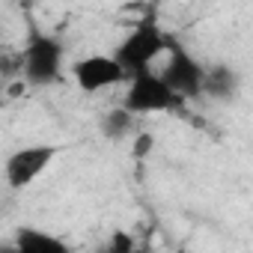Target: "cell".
<instances>
[{
    "label": "cell",
    "mask_w": 253,
    "mask_h": 253,
    "mask_svg": "<svg viewBox=\"0 0 253 253\" xmlns=\"http://www.w3.org/2000/svg\"><path fill=\"white\" fill-rule=\"evenodd\" d=\"M167 45H170V33L161 27L158 15L149 12L119 39V45L113 48V57L122 63V69L128 75H140L152 69V63L167 51Z\"/></svg>",
    "instance_id": "obj_1"
},
{
    "label": "cell",
    "mask_w": 253,
    "mask_h": 253,
    "mask_svg": "<svg viewBox=\"0 0 253 253\" xmlns=\"http://www.w3.org/2000/svg\"><path fill=\"white\" fill-rule=\"evenodd\" d=\"M18 72L21 78L30 84V86H54L60 78H63V66H66V45L39 30V27H30L27 33V42H24V51L18 57Z\"/></svg>",
    "instance_id": "obj_2"
},
{
    "label": "cell",
    "mask_w": 253,
    "mask_h": 253,
    "mask_svg": "<svg viewBox=\"0 0 253 253\" xmlns=\"http://www.w3.org/2000/svg\"><path fill=\"white\" fill-rule=\"evenodd\" d=\"M122 104L128 110H134L137 116H149V113H176V110L185 107V98L167 86L161 72L149 69V72H140V75L128 78Z\"/></svg>",
    "instance_id": "obj_3"
},
{
    "label": "cell",
    "mask_w": 253,
    "mask_h": 253,
    "mask_svg": "<svg viewBox=\"0 0 253 253\" xmlns=\"http://www.w3.org/2000/svg\"><path fill=\"white\" fill-rule=\"evenodd\" d=\"M161 78L185 101L206 95V66L173 36H170V45H167V63L161 69Z\"/></svg>",
    "instance_id": "obj_4"
},
{
    "label": "cell",
    "mask_w": 253,
    "mask_h": 253,
    "mask_svg": "<svg viewBox=\"0 0 253 253\" xmlns=\"http://www.w3.org/2000/svg\"><path fill=\"white\" fill-rule=\"evenodd\" d=\"M72 78L84 95H95V92H104L110 86L128 84L131 75L122 69V63L113 54H86L72 66Z\"/></svg>",
    "instance_id": "obj_5"
},
{
    "label": "cell",
    "mask_w": 253,
    "mask_h": 253,
    "mask_svg": "<svg viewBox=\"0 0 253 253\" xmlns=\"http://www.w3.org/2000/svg\"><path fill=\"white\" fill-rule=\"evenodd\" d=\"M60 155V146L54 143H33V146H21L6 158V185L12 191H24L30 188Z\"/></svg>",
    "instance_id": "obj_6"
},
{
    "label": "cell",
    "mask_w": 253,
    "mask_h": 253,
    "mask_svg": "<svg viewBox=\"0 0 253 253\" xmlns=\"http://www.w3.org/2000/svg\"><path fill=\"white\" fill-rule=\"evenodd\" d=\"M241 92V75L229 66V63H217L211 69H206V95L214 101H232Z\"/></svg>",
    "instance_id": "obj_7"
},
{
    "label": "cell",
    "mask_w": 253,
    "mask_h": 253,
    "mask_svg": "<svg viewBox=\"0 0 253 253\" xmlns=\"http://www.w3.org/2000/svg\"><path fill=\"white\" fill-rule=\"evenodd\" d=\"M15 250H21V253H48V250L63 253V250H69V244H66L63 238H57V235L45 232V229L21 226V229H18V235H15Z\"/></svg>",
    "instance_id": "obj_8"
},
{
    "label": "cell",
    "mask_w": 253,
    "mask_h": 253,
    "mask_svg": "<svg viewBox=\"0 0 253 253\" xmlns=\"http://www.w3.org/2000/svg\"><path fill=\"white\" fill-rule=\"evenodd\" d=\"M134 125H137V113L134 110H128V107H110L104 116H101V122H98V128H101V134H104V140H125L131 131H134Z\"/></svg>",
    "instance_id": "obj_9"
},
{
    "label": "cell",
    "mask_w": 253,
    "mask_h": 253,
    "mask_svg": "<svg viewBox=\"0 0 253 253\" xmlns=\"http://www.w3.org/2000/svg\"><path fill=\"white\" fill-rule=\"evenodd\" d=\"M152 149H155V134H149V131H140V134H134V143H131V155L134 158H149L152 155Z\"/></svg>",
    "instance_id": "obj_10"
},
{
    "label": "cell",
    "mask_w": 253,
    "mask_h": 253,
    "mask_svg": "<svg viewBox=\"0 0 253 253\" xmlns=\"http://www.w3.org/2000/svg\"><path fill=\"white\" fill-rule=\"evenodd\" d=\"M134 247V238L128 235V232H113V238H110V244H107V250H113V253H125V250H131Z\"/></svg>",
    "instance_id": "obj_11"
}]
</instances>
